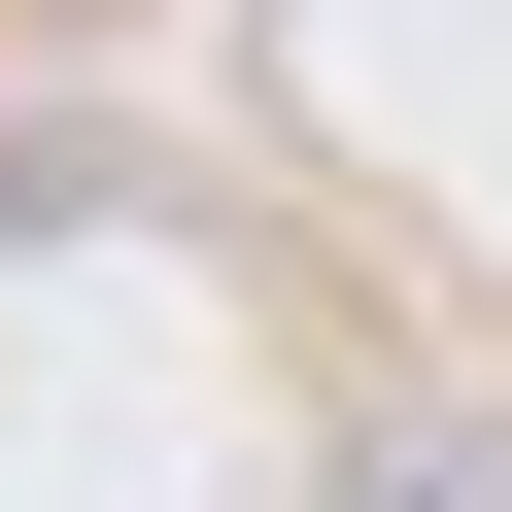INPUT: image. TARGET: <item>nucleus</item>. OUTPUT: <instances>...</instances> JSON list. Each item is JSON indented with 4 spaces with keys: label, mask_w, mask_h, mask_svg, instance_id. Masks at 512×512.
Masks as SVG:
<instances>
[{
    "label": "nucleus",
    "mask_w": 512,
    "mask_h": 512,
    "mask_svg": "<svg viewBox=\"0 0 512 512\" xmlns=\"http://www.w3.org/2000/svg\"><path fill=\"white\" fill-rule=\"evenodd\" d=\"M342 512H512V410H478V376H376V410H342Z\"/></svg>",
    "instance_id": "f257e3e1"
}]
</instances>
